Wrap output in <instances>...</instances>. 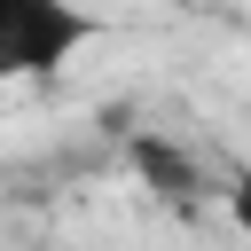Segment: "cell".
I'll return each instance as SVG.
<instances>
[{"label": "cell", "instance_id": "cell-1", "mask_svg": "<svg viewBox=\"0 0 251 251\" xmlns=\"http://www.w3.org/2000/svg\"><path fill=\"white\" fill-rule=\"evenodd\" d=\"M94 39V16L78 0H0V86L55 78Z\"/></svg>", "mask_w": 251, "mask_h": 251}, {"label": "cell", "instance_id": "cell-2", "mask_svg": "<svg viewBox=\"0 0 251 251\" xmlns=\"http://www.w3.org/2000/svg\"><path fill=\"white\" fill-rule=\"evenodd\" d=\"M235 220H243V227H251V173H243V180H235Z\"/></svg>", "mask_w": 251, "mask_h": 251}]
</instances>
